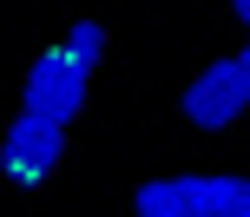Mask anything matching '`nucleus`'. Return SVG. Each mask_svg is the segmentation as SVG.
I'll return each mask as SVG.
<instances>
[{"mask_svg":"<svg viewBox=\"0 0 250 217\" xmlns=\"http://www.w3.org/2000/svg\"><path fill=\"white\" fill-rule=\"evenodd\" d=\"M86 79H92V66L60 39L53 53H40V59H33L26 92H20V112H40V118H60V125H66V118L86 105Z\"/></svg>","mask_w":250,"mask_h":217,"instance_id":"1","label":"nucleus"},{"mask_svg":"<svg viewBox=\"0 0 250 217\" xmlns=\"http://www.w3.org/2000/svg\"><path fill=\"white\" fill-rule=\"evenodd\" d=\"M66 158V125L60 118H40V112H20L7 125V138H0V171H7L13 184H40L53 178Z\"/></svg>","mask_w":250,"mask_h":217,"instance_id":"2","label":"nucleus"},{"mask_svg":"<svg viewBox=\"0 0 250 217\" xmlns=\"http://www.w3.org/2000/svg\"><path fill=\"white\" fill-rule=\"evenodd\" d=\"M185 118L198 132H224V125H237V118L250 112V79H244V66L237 59H211L198 79L185 86Z\"/></svg>","mask_w":250,"mask_h":217,"instance_id":"3","label":"nucleus"},{"mask_svg":"<svg viewBox=\"0 0 250 217\" xmlns=\"http://www.w3.org/2000/svg\"><path fill=\"white\" fill-rule=\"evenodd\" d=\"M66 46H73V53H79L86 66H99V59H105V46H112V33H105L99 20H73V33H66Z\"/></svg>","mask_w":250,"mask_h":217,"instance_id":"4","label":"nucleus"},{"mask_svg":"<svg viewBox=\"0 0 250 217\" xmlns=\"http://www.w3.org/2000/svg\"><path fill=\"white\" fill-rule=\"evenodd\" d=\"M230 13H237V20H244V26H250V0H230Z\"/></svg>","mask_w":250,"mask_h":217,"instance_id":"5","label":"nucleus"},{"mask_svg":"<svg viewBox=\"0 0 250 217\" xmlns=\"http://www.w3.org/2000/svg\"><path fill=\"white\" fill-rule=\"evenodd\" d=\"M237 66H244V79H250V46H244V53H237Z\"/></svg>","mask_w":250,"mask_h":217,"instance_id":"6","label":"nucleus"},{"mask_svg":"<svg viewBox=\"0 0 250 217\" xmlns=\"http://www.w3.org/2000/svg\"><path fill=\"white\" fill-rule=\"evenodd\" d=\"M132 217H138V211H132Z\"/></svg>","mask_w":250,"mask_h":217,"instance_id":"7","label":"nucleus"}]
</instances>
